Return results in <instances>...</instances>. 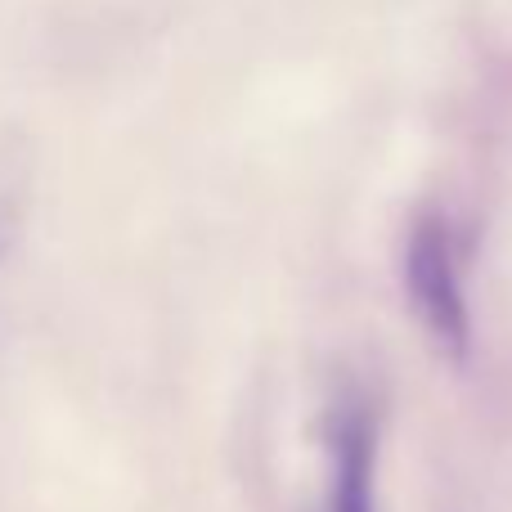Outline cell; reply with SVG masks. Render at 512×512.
<instances>
[{"mask_svg":"<svg viewBox=\"0 0 512 512\" xmlns=\"http://www.w3.org/2000/svg\"><path fill=\"white\" fill-rule=\"evenodd\" d=\"M27 149L18 140H0V256L14 248L27 212Z\"/></svg>","mask_w":512,"mask_h":512,"instance_id":"3957f363","label":"cell"},{"mask_svg":"<svg viewBox=\"0 0 512 512\" xmlns=\"http://www.w3.org/2000/svg\"><path fill=\"white\" fill-rule=\"evenodd\" d=\"M405 288H409L418 319L427 324V333L441 342V351H450L454 360H468V351H472L468 301H463L450 230L432 212L418 216L405 239Z\"/></svg>","mask_w":512,"mask_h":512,"instance_id":"6da1fadb","label":"cell"},{"mask_svg":"<svg viewBox=\"0 0 512 512\" xmlns=\"http://www.w3.org/2000/svg\"><path fill=\"white\" fill-rule=\"evenodd\" d=\"M328 512H378L373 499V459H378V427L364 400H342L328 418Z\"/></svg>","mask_w":512,"mask_h":512,"instance_id":"7a4b0ae2","label":"cell"}]
</instances>
